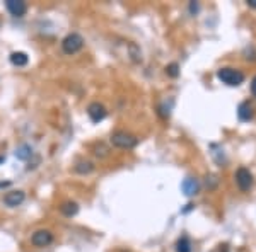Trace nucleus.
<instances>
[{"label":"nucleus","instance_id":"1","mask_svg":"<svg viewBox=\"0 0 256 252\" xmlns=\"http://www.w3.org/2000/svg\"><path fill=\"white\" fill-rule=\"evenodd\" d=\"M217 77L222 84L229 85V87H238L244 82V73L238 68H230V67H224L217 70Z\"/></svg>","mask_w":256,"mask_h":252},{"label":"nucleus","instance_id":"2","mask_svg":"<svg viewBox=\"0 0 256 252\" xmlns=\"http://www.w3.org/2000/svg\"><path fill=\"white\" fill-rule=\"evenodd\" d=\"M82 48H84V38L77 32H70L62 41V49H64L65 55H76Z\"/></svg>","mask_w":256,"mask_h":252},{"label":"nucleus","instance_id":"3","mask_svg":"<svg viewBox=\"0 0 256 252\" xmlns=\"http://www.w3.org/2000/svg\"><path fill=\"white\" fill-rule=\"evenodd\" d=\"M138 140L134 135L126 133V131H116V133L111 135V145L116 148H134L137 147Z\"/></svg>","mask_w":256,"mask_h":252},{"label":"nucleus","instance_id":"4","mask_svg":"<svg viewBox=\"0 0 256 252\" xmlns=\"http://www.w3.org/2000/svg\"><path fill=\"white\" fill-rule=\"evenodd\" d=\"M236 183H238V186H239V189H241V191H248V189L253 186V174H251V172L248 171V169H244V167L238 169Z\"/></svg>","mask_w":256,"mask_h":252},{"label":"nucleus","instance_id":"5","mask_svg":"<svg viewBox=\"0 0 256 252\" xmlns=\"http://www.w3.org/2000/svg\"><path fill=\"white\" fill-rule=\"evenodd\" d=\"M31 242L36 247H48L53 242V234L50 230H38V232L32 234Z\"/></svg>","mask_w":256,"mask_h":252},{"label":"nucleus","instance_id":"6","mask_svg":"<svg viewBox=\"0 0 256 252\" xmlns=\"http://www.w3.org/2000/svg\"><path fill=\"white\" fill-rule=\"evenodd\" d=\"M88 114L92 123H99L106 118V107L101 102H90L88 107Z\"/></svg>","mask_w":256,"mask_h":252},{"label":"nucleus","instance_id":"7","mask_svg":"<svg viewBox=\"0 0 256 252\" xmlns=\"http://www.w3.org/2000/svg\"><path fill=\"white\" fill-rule=\"evenodd\" d=\"M6 7L14 17H22L28 12V5L22 0H6Z\"/></svg>","mask_w":256,"mask_h":252},{"label":"nucleus","instance_id":"8","mask_svg":"<svg viewBox=\"0 0 256 252\" xmlns=\"http://www.w3.org/2000/svg\"><path fill=\"white\" fill-rule=\"evenodd\" d=\"M24 200H26V193L24 191H10L4 196V203L9 206V208H16V206L22 205Z\"/></svg>","mask_w":256,"mask_h":252},{"label":"nucleus","instance_id":"9","mask_svg":"<svg viewBox=\"0 0 256 252\" xmlns=\"http://www.w3.org/2000/svg\"><path fill=\"white\" fill-rule=\"evenodd\" d=\"M181 189H183V193L186 196H195L200 191V183H198V179H195V177H186L183 181V184H181Z\"/></svg>","mask_w":256,"mask_h":252},{"label":"nucleus","instance_id":"10","mask_svg":"<svg viewBox=\"0 0 256 252\" xmlns=\"http://www.w3.org/2000/svg\"><path fill=\"white\" fill-rule=\"evenodd\" d=\"M253 106L250 104V102H241L238 107V116L241 121H250L251 118H253Z\"/></svg>","mask_w":256,"mask_h":252},{"label":"nucleus","instance_id":"11","mask_svg":"<svg viewBox=\"0 0 256 252\" xmlns=\"http://www.w3.org/2000/svg\"><path fill=\"white\" fill-rule=\"evenodd\" d=\"M9 60L14 67H26L28 61H30V56H28L24 51H14V53H10Z\"/></svg>","mask_w":256,"mask_h":252},{"label":"nucleus","instance_id":"12","mask_svg":"<svg viewBox=\"0 0 256 252\" xmlns=\"http://www.w3.org/2000/svg\"><path fill=\"white\" fill-rule=\"evenodd\" d=\"M60 213L68 218L76 217V215L79 213V205H77L76 201H65V203H62L60 206Z\"/></svg>","mask_w":256,"mask_h":252},{"label":"nucleus","instance_id":"13","mask_svg":"<svg viewBox=\"0 0 256 252\" xmlns=\"http://www.w3.org/2000/svg\"><path fill=\"white\" fill-rule=\"evenodd\" d=\"M16 157H18L19 160H30L32 157V148L28 145V143H22V145H19L16 148Z\"/></svg>","mask_w":256,"mask_h":252},{"label":"nucleus","instance_id":"14","mask_svg":"<svg viewBox=\"0 0 256 252\" xmlns=\"http://www.w3.org/2000/svg\"><path fill=\"white\" fill-rule=\"evenodd\" d=\"M176 252H192V242L188 237H181L176 242Z\"/></svg>","mask_w":256,"mask_h":252},{"label":"nucleus","instance_id":"15","mask_svg":"<svg viewBox=\"0 0 256 252\" xmlns=\"http://www.w3.org/2000/svg\"><path fill=\"white\" fill-rule=\"evenodd\" d=\"M92 171H94L92 162H79L76 165V172H79V174H89Z\"/></svg>","mask_w":256,"mask_h":252},{"label":"nucleus","instance_id":"16","mask_svg":"<svg viewBox=\"0 0 256 252\" xmlns=\"http://www.w3.org/2000/svg\"><path fill=\"white\" fill-rule=\"evenodd\" d=\"M166 73H168L169 77H172V78L180 75V67H178V63H171V65H168V67H166Z\"/></svg>","mask_w":256,"mask_h":252},{"label":"nucleus","instance_id":"17","mask_svg":"<svg viewBox=\"0 0 256 252\" xmlns=\"http://www.w3.org/2000/svg\"><path fill=\"white\" fill-rule=\"evenodd\" d=\"M251 92H253V96H256V77L253 78V82H251Z\"/></svg>","mask_w":256,"mask_h":252},{"label":"nucleus","instance_id":"18","mask_svg":"<svg viewBox=\"0 0 256 252\" xmlns=\"http://www.w3.org/2000/svg\"><path fill=\"white\" fill-rule=\"evenodd\" d=\"M190 10H192V12H196V10H198V3H195V2L190 3Z\"/></svg>","mask_w":256,"mask_h":252},{"label":"nucleus","instance_id":"19","mask_svg":"<svg viewBox=\"0 0 256 252\" xmlns=\"http://www.w3.org/2000/svg\"><path fill=\"white\" fill-rule=\"evenodd\" d=\"M248 5H250V7H254V9H256V0H248Z\"/></svg>","mask_w":256,"mask_h":252},{"label":"nucleus","instance_id":"20","mask_svg":"<svg viewBox=\"0 0 256 252\" xmlns=\"http://www.w3.org/2000/svg\"><path fill=\"white\" fill-rule=\"evenodd\" d=\"M4 160H6V159H4V157H0V164H2V162H4Z\"/></svg>","mask_w":256,"mask_h":252}]
</instances>
